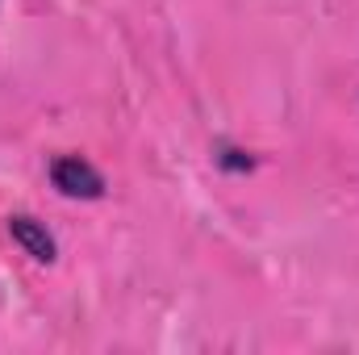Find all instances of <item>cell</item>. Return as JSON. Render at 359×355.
<instances>
[{"label": "cell", "instance_id": "7a4b0ae2", "mask_svg": "<svg viewBox=\"0 0 359 355\" xmlns=\"http://www.w3.org/2000/svg\"><path fill=\"white\" fill-rule=\"evenodd\" d=\"M8 234H13V243H17L29 260H38V264H55L59 243H55V234H50L38 217H29V213H13V217H8Z\"/></svg>", "mask_w": 359, "mask_h": 355}, {"label": "cell", "instance_id": "6da1fadb", "mask_svg": "<svg viewBox=\"0 0 359 355\" xmlns=\"http://www.w3.org/2000/svg\"><path fill=\"white\" fill-rule=\"evenodd\" d=\"M50 180H55V188H59L63 196H76V201H96V196H104V176L92 168L88 159H80V155H59V159L50 163Z\"/></svg>", "mask_w": 359, "mask_h": 355}, {"label": "cell", "instance_id": "3957f363", "mask_svg": "<svg viewBox=\"0 0 359 355\" xmlns=\"http://www.w3.org/2000/svg\"><path fill=\"white\" fill-rule=\"evenodd\" d=\"M217 163H222V168H230V172H247V168H251L255 159H251V155H243V151H230V147H222Z\"/></svg>", "mask_w": 359, "mask_h": 355}]
</instances>
